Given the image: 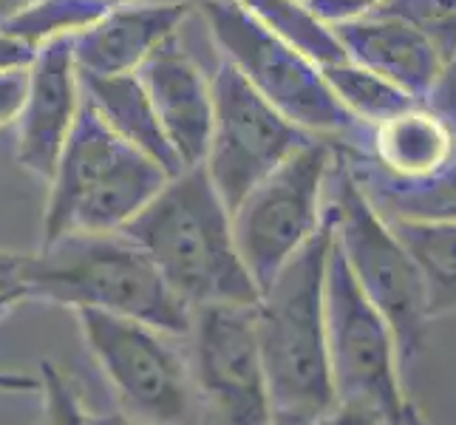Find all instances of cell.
<instances>
[{"mask_svg": "<svg viewBox=\"0 0 456 425\" xmlns=\"http://www.w3.org/2000/svg\"><path fill=\"white\" fill-rule=\"evenodd\" d=\"M136 77L182 168L201 165L213 128V71L193 54L184 26L156 45L136 69Z\"/></svg>", "mask_w": 456, "mask_h": 425, "instance_id": "cell-12", "label": "cell"}, {"mask_svg": "<svg viewBox=\"0 0 456 425\" xmlns=\"http://www.w3.org/2000/svg\"><path fill=\"white\" fill-rule=\"evenodd\" d=\"M366 153L397 179H422L451 162L456 139L428 105H411L371 128Z\"/></svg>", "mask_w": 456, "mask_h": 425, "instance_id": "cell-18", "label": "cell"}, {"mask_svg": "<svg viewBox=\"0 0 456 425\" xmlns=\"http://www.w3.org/2000/svg\"><path fill=\"white\" fill-rule=\"evenodd\" d=\"M196 14L218 57L232 62L266 102L304 131L354 148L363 128L329 88L321 66L258 23L239 0H199Z\"/></svg>", "mask_w": 456, "mask_h": 425, "instance_id": "cell-6", "label": "cell"}, {"mask_svg": "<svg viewBox=\"0 0 456 425\" xmlns=\"http://www.w3.org/2000/svg\"><path fill=\"white\" fill-rule=\"evenodd\" d=\"M43 388H45V417L54 422H88V412L80 403V395L69 386V377L60 374L57 366L43 364Z\"/></svg>", "mask_w": 456, "mask_h": 425, "instance_id": "cell-24", "label": "cell"}, {"mask_svg": "<svg viewBox=\"0 0 456 425\" xmlns=\"http://www.w3.org/2000/svg\"><path fill=\"white\" fill-rule=\"evenodd\" d=\"M312 136L266 102L232 62L218 57L213 69V128L201 165L230 213Z\"/></svg>", "mask_w": 456, "mask_h": 425, "instance_id": "cell-10", "label": "cell"}, {"mask_svg": "<svg viewBox=\"0 0 456 425\" xmlns=\"http://www.w3.org/2000/svg\"><path fill=\"white\" fill-rule=\"evenodd\" d=\"M377 14H391L426 35L448 60L456 52V0H383Z\"/></svg>", "mask_w": 456, "mask_h": 425, "instance_id": "cell-23", "label": "cell"}, {"mask_svg": "<svg viewBox=\"0 0 456 425\" xmlns=\"http://www.w3.org/2000/svg\"><path fill=\"white\" fill-rule=\"evenodd\" d=\"M332 216L281 266L256 304V329L270 397V422L312 425L335 420V388L326 349V256Z\"/></svg>", "mask_w": 456, "mask_h": 425, "instance_id": "cell-1", "label": "cell"}, {"mask_svg": "<svg viewBox=\"0 0 456 425\" xmlns=\"http://www.w3.org/2000/svg\"><path fill=\"white\" fill-rule=\"evenodd\" d=\"M71 312L88 355L131 420L167 425L199 414L187 352L176 343L179 335L102 309Z\"/></svg>", "mask_w": 456, "mask_h": 425, "instance_id": "cell-8", "label": "cell"}, {"mask_svg": "<svg viewBox=\"0 0 456 425\" xmlns=\"http://www.w3.org/2000/svg\"><path fill=\"white\" fill-rule=\"evenodd\" d=\"M306 4L326 23H340V20H352V18L371 14L377 6L383 4V0H306Z\"/></svg>", "mask_w": 456, "mask_h": 425, "instance_id": "cell-27", "label": "cell"}, {"mask_svg": "<svg viewBox=\"0 0 456 425\" xmlns=\"http://www.w3.org/2000/svg\"><path fill=\"white\" fill-rule=\"evenodd\" d=\"M182 340L199 414L232 425L270 422L256 304L193 306Z\"/></svg>", "mask_w": 456, "mask_h": 425, "instance_id": "cell-11", "label": "cell"}, {"mask_svg": "<svg viewBox=\"0 0 456 425\" xmlns=\"http://www.w3.org/2000/svg\"><path fill=\"white\" fill-rule=\"evenodd\" d=\"M176 4H191V6H196L199 0H176Z\"/></svg>", "mask_w": 456, "mask_h": 425, "instance_id": "cell-31", "label": "cell"}, {"mask_svg": "<svg viewBox=\"0 0 456 425\" xmlns=\"http://www.w3.org/2000/svg\"><path fill=\"white\" fill-rule=\"evenodd\" d=\"M422 105H428L431 111L445 122V128L456 139V52L445 60L443 71H439L436 83L431 86L428 97Z\"/></svg>", "mask_w": 456, "mask_h": 425, "instance_id": "cell-25", "label": "cell"}, {"mask_svg": "<svg viewBox=\"0 0 456 425\" xmlns=\"http://www.w3.org/2000/svg\"><path fill=\"white\" fill-rule=\"evenodd\" d=\"M37 388L40 383L23 372H12V369L0 372V391H37Z\"/></svg>", "mask_w": 456, "mask_h": 425, "instance_id": "cell-29", "label": "cell"}, {"mask_svg": "<svg viewBox=\"0 0 456 425\" xmlns=\"http://www.w3.org/2000/svg\"><path fill=\"white\" fill-rule=\"evenodd\" d=\"M332 165L335 142L312 136L232 208V239L258 292L321 230Z\"/></svg>", "mask_w": 456, "mask_h": 425, "instance_id": "cell-9", "label": "cell"}, {"mask_svg": "<svg viewBox=\"0 0 456 425\" xmlns=\"http://www.w3.org/2000/svg\"><path fill=\"white\" fill-rule=\"evenodd\" d=\"M122 233L145 249L191 309L201 304H258L261 292L235 247L230 210L204 165L170 176Z\"/></svg>", "mask_w": 456, "mask_h": 425, "instance_id": "cell-2", "label": "cell"}, {"mask_svg": "<svg viewBox=\"0 0 456 425\" xmlns=\"http://www.w3.org/2000/svg\"><path fill=\"white\" fill-rule=\"evenodd\" d=\"M383 218L419 266L428 318L434 321L456 312V222L405 216Z\"/></svg>", "mask_w": 456, "mask_h": 425, "instance_id": "cell-19", "label": "cell"}, {"mask_svg": "<svg viewBox=\"0 0 456 425\" xmlns=\"http://www.w3.org/2000/svg\"><path fill=\"white\" fill-rule=\"evenodd\" d=\"M83 105V86L77 71L71 37L37 45L28 66L26 97L18 125V162L43 182L52 179L69 134Z\"/></svg>", "mask_w": 456, "mask_h": 425, "instance_id": "cell-13", "label": "cell"}, {"mask_svg": "<svg viewBox=\"0 0 456 425\" xmlns=\"http://www.w3.org/2000/svg\"><path fill=\"white\" fill-rule=\"evenodd\" d=\"M196 6L176 0H119L102 18L71 37L80 74H131L184 26Z\"/></svg>", "mask_w": 456, "mask_h": 425, "instance_id": "cell-14", "label": "cell"}, {"mask_svg": "<svg viewBox=\"0 0 456 425\" xmlns=\"http://www.w3.org/2000/svg\"><path fill=\"white\" fill-rule=\"evenodd\" d=\"M323 309L329 372L338 403L332 422H417L400 383V360L391 326L360 290L335 235L326 256Z\"/></svg>", "mask_w": 456, "mask_h": 425, "instance_id": "cell-5", "label": "cell"}, {"mask_svg": "<svg viewBox=\"0 0 456 425\" xmlns=\"http://www.w3.org/2000/svg\"><path fill=\"white\" fill-rule=\"evenodd\" d=\"M83 100L102 117V122L117 136L131 142L134 148L148 153L153 162L165 168L167 176H176L182 168L176 151L156 117L145 86L139 83L136 71L131 74H80Z\"/></svg>", "mask_w": 456, "mask_h": 425, "instance_id": "cell-16", "label": "cell"}, {"mask_svg": "<svg viewBox=\"0 0 456 425\" xmlns=\"http://www.w3.org/2000/svg\"><path fill=\"white\" fill-rule=\"evenodd\" d=\"M321 71L326 77L329 88H332L335 97L340 100V105L360 125H369V128L405 111V108L417 105V100L408 97L403 88L388 83L380 74L357 66L352 60L335 62V66H323Z\"/></svg>", "mask_w": 456, "mask_h": 425, "instance_id": "cell-22", "label": "cell"}, {"mask_svg": "<svg viewBox=\"0 0 456 425\" xmlns=\"http://www.w3.org/2000/svg\"><path fill=\"white\" fill-rule=\"evenodd\" d=\"M239 4L275 37L309 57L314 66L323 69L349 60L332 23L318 18L306 0H239Z\"/></svg>", "mask_w": 456, "mask_h": 425, "instance_id": "cell-20", "label": "cell"}, {"mask_svg": "<svg viewBox=\"0 0 456 425\" xmlns=\"http://www.w3.org/2000/svg\"><path fill=\"white\" fill-rule=\"evenodd\" d=\"M23 301V295L20 292H14V290H0V321L6 318V315L14 309V304H20Z\"/></svg>", "mask_w": 456, "mask_h": 425, "instance_id": "cell-30", "label": "cell"}, {"mask_svg": "<svg viewBox=\"0 0 456 425\" xmlns=\"http://www.w3.org/2000/svg\"><path fill=\"white\" fill-rule=\"evenodd\" d=\"M170 176L159 162L117 136L83 100L52 173L43 241L66 233L122 230Z\"/></svg>", "mask_w": 456, "mask_h": 425, "instance_id": "cell-4", "label": "cell"}, {"mask_svg": "<svg viewBox=\"0 0 456 425\" xmlns=\"http://www.w3.org/2000/svg\"><path fill=\"white\" fill-rule=\"evenodd\" d=\"M28 66L0 71V128L12 125L20 114V105L26 97V83H28Z\"/></svg>", "mask_w": 456, "mask_h": 425, "instance_id": "cell-26", "label": "cell"}, {"mask_svg": "<svg viewBox=\"0 0 456 425\" xmlns=\"http://www.w3.org/2000/svg\"><path fill=\"white\" fill-rule=\"evenodd\" d=\"M117 4L119 0H26L0 20V29L37 49L49 40L80 35Z\"/></svg>", "mask_w": 456, "mask_h": 425, "instance_id": "cell-21", "label": "cell"}, {"mask_svg": "<svg viewBox=\"0 0 456 425\" xmlns=\"http://www.w3.org/2000/svg\"><path fill=\"white\" fill-rule=\"evenodd\" d=\"M329 216H332L335 241L354 273L360 290L374 304L391 326L397 343L400 369L426 349L428 335V309H426V283L411 253L388 227V222L374 210V204L352 179L335 145V165L329 173Z\"/></svg>", "mask_w": 456, "mask_h": 425, "instance_id": "cell-7", "label": "cell"}, {"mask_svg": "<svg viewBox=\"0 0 456 425\" xmlns=\"http://www.w3.org/2000/svg\"><path fill=\"white\" fill-rule=\"evenodd\" d=\"M332 29L352 62L386 77L411 100L426 102L445 60L419 29L377 12L332 23Z\"/></svg>", "mask_w": 456, "mask_h": 425, "instance_id": "cell-15", "label": "cell"}, {"mask_svg": "<svg viewBox=\"0 0 456 425\" xmlns=\"http://www.w3.org/2000/svg\"><path fill=\"white\" fill-rule=\"evenodd\" d=\"M352 179L380 216L443 218L456 222V153L445 168L422 179H397L374 165L366 151L338 148Z\"/></svg>", "mask_w": 456, "mask_h": 425, "instance_id": "cell-17", "label": "cell"}, {"mask_svg": "<svg viewBox=\"0 0 456 425\" xmlns=\"http://www.w3.org/2000/svg\"><path fill=\"white\" fill-rule=\"evenodd\" d=\"M35 45H28L18 37H12L9 31L0 29V71L6 69H26L35 60Z\"/></svg>", "mask_w": 456, "mask_h": 425, "instance_id": "cell-28", "label": "cell"}, {"mask_svg": "<svg viewBox=\"0 0 456 425\" xmlns=\"http://www.w3.org/2000/svg\"><path fill=\"white\" fill-rule=\"evenodd\" d=\"M20 292L69 309L122 315L179 338L191 326V306L122 230L66 233L43 241L37 253L23 256Z\"/></svg>", "mask_w": 456, "mask_h": 425, "instance_id": "cell-3", "label": "cell"}]
</instances>
